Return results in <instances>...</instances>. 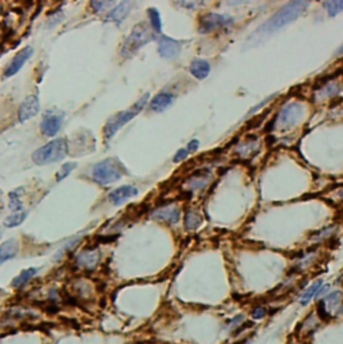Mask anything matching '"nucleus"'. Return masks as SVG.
Here are the masks:
<instances>
[{"mask_svg":"<svg viewBox=\"0 0 343 344\" xmlns=\"http://www.w3.org/2000/svg\"><path fill=\"white\" fill-rule=\"evenodd\" d=\"M99 260H101V253L97 249H85L82 250L77 257V263L81 265L82 268L86 269H94L98 265Z\"/></svg>","mask_w":343,"mask_h":344,"instance_id":"obj_14","label":"nucleus"},{"mask_svg":"<svg viewBox=\"0 0 343 344\" xmlns=\"http://www.w3.org/2000/svg\"><path fill=\"white\" fill-rule=\"evenodd\" d=\"M232 25H234V19L228 16V15L208 14L200 19L198 31L201 32V34H209V32L216 31L219 28L230 27Z\"/></svg>","mask_w":343,"mask_h":344,"instance_id":"obj_6","label":"nucleus"},{"mask_svg":"<svg viewBox=\"0 0 343 344\" xmlns=\"http://www.w3.org/2000/svg\"><path fill=\"white\" fill-rule=\"evenodd\" d=\"M198 145H200V142H198L197 140L191 141V144L188 145V148H187L188 151H189V153H195V151L198 149Z\"/></svg>","mask_w":343,"mask_h":344,"instance_id":"obj_33","label":"nucleus"},{"mask_svg":"<svg viewBox=\"0 0 343 344\" xmlns=\"http://www.w3.org/2000/svg\"><path fill=\"white\" fill-rule=\"evenodd\" d=\"M322 300L325 302L326 307L329 309V312L333 308H336L340 303H343L342 293H340V292H333V293H330L329 296H326V297L322 299Z\"/></svg>","mask_w":343,"mask_h":344,"instance_id":"obj_24","label":"nucleus"},{"mask_svg":"<svg viewBox=\"0 0 343 344\" xmlns=\"http://www.w3.org/2000/svg\"><path fill=\"white\" fill-rule=\"evenodd\" d=\"M34 54V50L32 47H25V49H21L16 55L14 56V59L11 60V63L6 67V70H4V78H10L12 75H15L16 73L20 71V68L26 64V62L30 59V56Z\"/></svg>","mask_w":343,"mask_h":344,"instance_id":"obj_11","label":"nucleus"},{"mask_svg":"<svg viewBox=\"0 0 343 344\" xmlns=\"http://www.w3.org/2000/svg\"><path fill=\"white\" fill-rule=\"evenodd\" d=\"M19 250V245L16 240H8L4 241L0 245V263L4 264L7 260H11L16 256V253Z\"/></svg>","mask_w":343,"mask_h":344,"instance_id":"obj_17","label":"nucleus"},{"mask_svg":"<svg viewBox=\"0 0 343 344\" xmlns=\"http://www.w3.org/2000/svg\"><path fill=\"white\" fill-rule=\"evenodd\" d=\"M323 7L327 10L330 16H335L343 11V2H325Z\"/></svg>","mask_w":343,"mask_h":344,"instance_id":"obj_26","label":"nucleus"},{"mask_svg":"<svg viewBox=\"0 0 343 344\" xmlns=\"http://www.w3.org/2000/svg\"><path fill=\"white\" fill-rule=\"evenodd\" d=\"M74 169H77V164H74V162H67V164L62 165V168H60L57 173V181H58V182H60L62 179H64L66 177L70 176V173L73 172Z\"/></svg>","mask_w":343,"mask_h":344,"instance_id":"obj_27","label":"nucleus"},{"mask_svg":"<svg viewBox=\"0 0 343 344\" xmlns=\"http://www.w3.org/2000/svg\"><path fill=\"white\" fill-rule=\"evenodd\" d=\"M173 103H174V95L172 94V93L163 91L158 93V94L152 99V102H150V109H152L153 111L161 112L164 111V110H167L168 107H170Z\"/></svg>","mask_w":343,"mask_h":344,"instance_id":"obj_15","label":"nucleus"},{"mask_svg":"<svg viewBox=\"0 0 343 344\" xmlns=\"http://www.w3.org/2000/svg\"><path fill=\"white\" fill-rule=\"evenodd\" d=\"M111 3H114V2H109V3H106V2H92V8L96 11V12H99L102 8L107 7V6Z\"/></svg>","mask_w":343,"mask_h":344,"instance_id":"obj_31","label":"nucleus"},{"mask_svg":"<svg viewBox=\"0 0 343 344\" xmlns=\"http://www.w3.org/2000/svg\"><path fill=\"white\" fill-rule=\"evenodd\" d=\"M184 222H185V228H187L188 231H195V229H197L198 226L201 225V222H202L201 214L196 211L187 212V213H185Z\"/></svg>","mask_w":343,"mask_h":344,"instance_id":"obj_21","label":"nucleus"},{"mask_svg":"<svg viewBox=\"0 0 343 344\" xmlns=\"http://www.w3.org/2000/svg\"><path fill=\"white\" fill-rule=\"evenodd\" d=\"M138 194V189L134 185H124L120 186L117 189H114L111 193L109 194V201L116 207H120L124 202L134 197Z\"/></svg>","mask_w":343,"mask_h":344,"instance_id":"obj_13","label":"nucleus"},{"mask_svg":"<svg viewBox=\"0 0 343 344\" xmlns=\"http://www.w3.org/2000/svg\"><path fill=\"white\" fill-rule=\"evenodd\" d=\"M64 19V14L62 12V11H58V12H55L54 15H51L49 19H47L46 21V27L47 28H51V27H55L57 25H59L60 21L63 20Z\"/></svg>","mask_w":343,"mask_h":344,"instance_id":"obj_29","label":"nucleus"},{"mask_svg":"<svg viewBox=\"0 0 343 344\" xmlns=\"http://www.w3.org/2000/svg\"><path fill=\"white\" fill-rule=\"evenodd\" d=\"M125 169L117 159L107 158L93 168V178L99 185H109L122 178Z\"/></svg>","mask_w":343,"mask_h":344,"instance_id":"obj_5","label":"nucleus"},{"mask_svg":"<svg viewBox=\"0 0 343 344\" xmlns=\"http://www.w3.org/2000/svg\"><path fill=\"white\" fill-rule=\"evenodd\" d=\"M36 273H38V268H29V269L21 270L20 273L12 280V287H14V288H21V287H25L32 278H35Z\"/></svg>","mask_w":343,"mask_h":344,"instance_id":"obj_19","label":"nucleus"},{"mask_svg":"<svg viewBox=\"0 0 343 344\" xmlns=\"http://www.w3.org/2000/svg\"><path fill=\"white\" fill-rule=\"evenodd\" d=\"M62 123H63V116L58 114L54 110H50L44 112L43 121L40 123V130L46 137H54L60 130Z\"/></svg>","mask_w":343,"mask_h":344,"instance_id":"obj_8","label":"nucleus"},{"mask_svg":"<svg viewBox=\"0 0 343 344\" xmlns=\"http://www.w3.org/2000/svg\"><path fill=\"white\" fill-rule=\"evenodd\" d=\"M68 145L64 138H55L42 148L36 149L32 153V161L36 165H49L54 162H59L67 155Z\"/></svg>","mask_w":343,"mask_h":344,"instance_id":"obj_2","label":"nucleus"},{"mask_svg":"<svg viewBox=\"0 0 343 344\" xmlns=\"http://www.w3.org/2000/svg\"><path fill=\"white\" fill-rule=\"evenodd\" d=\"M149 19H150V26L156 32H161L163 28V21H161V16H159L158 11L156 8H149L148 10Z\"/></svg>","mask_w":343,"mask_h":344,"instance_id":"obj_25","label":"nucleus"},{"mask_svg":"<svg viewBox=\"0 0 343 344\" xmlns=\"http://www.w3.org/2000/svg\"><path fill=\"white\" fill-rule=\"evenodd\" d=\"M189 71H191V74L198 79V81H202V79H205L211 73V64H209L208 60L205 59H196L193 60L189 66Z\"/></svg>","mask_w":343,"mask_h":344,"instance_id":"obj_16","label":"nucleus"},{"mask_svg":"<svg viewBox=\"0 0 343 344\" xmlns=\"http://www.w3.org/2000/svg\"><path fill=\"white\" fill-rule=\"evenodd\" d=\"M25 189H16L10 193V209L15 213H20L23 211V204L20 201V194H23Z\"/></svg>","mask_w":343,"mask_h":344,"instance_id":"obj_22","label":"nucleus"},{"mask_svg":"<svg viewBox=\"0 0 343 344\" xmlns=\"http://www.w3.org/2000/svg\"><path fill=\"white\" fill-rule=\"evenodd\" d=\"M40 110V105H39V99L36 95H29V97H26V99L23 102L20 103L19 106V111H18V118L20 122H26V121H29L30 118L32 117H35Z\"/></svg>","mask_w":343,"mask_h":344,"instance_id":"obj_10","label":"nucleus"},{"mask_svg":"<svg viewBox=\"0 0 343 344\" xmlns=\"http://www.w3.org/2000/svg\"><path fill=\"white\" fill-rule=\"evenodd\" d=\"M182 44L176 39L167 35H161L158 39V54L165 59H176L181 54Z\"/></svg>","mask_w":343,"mask_h":344,"instance_id":"obj_9","label":"nucleus"},{"mask_svg":"<svg viewBox=\"0 0 343 344\" xmlns=\"http://www.w3.org/2000/svg\"><path fill=\"white\" fill-rule=\"evenodd\" d=\"M188 154H189V151H188V149H180V150L177 151V154L174 155L173 161H174V162H180V161H182V159L187 158Z\"/></svg>","mask_w":343,"mask_h":344,"instance_id":"obj_32","label":"nucleus"},{"mask_svg":"<svg viewBox=\"0 0 343 344\" xmlns=\"http://www.w3.org/2000/svg\"><path fill=\"white\" fill-rule=\"evenodd\" d=\"M323 285V281L322 280H318L315 281L314 284L311 285V287H308L306 291H304L303 295L301 296V299H299V302H301L302 306H307L308 303L311 302L312 299L315 297V296L318 295V292L321 291V288H322Z\"/></svg>","mask_w":343,"mask_h":344,"instance_id":"obj_20","label":"nucleus"},{"mask_svg":"<svg viewBox=\"0 0 343 344\" xmlns=\"http://www.w3.org/2000/svg\"><path fill=\"white\" fill-rule=\"evenodd\" d=\"M153 220L157 221L168 222V224H177L181 218V212L176 205H168V207L158 208L157 211L152 213Z\"/></svg>","mask_w":343,"mask_h":344,"instance_id":"obj_12","label":"nucleus"},{"mask_svg":"<svg viewBox=\"0 0 343 344\" xmlns=\"http://www.w3.org/2000/svg\"><path fill=\"white\" fill-rule=\"evenodd\" d=\"M336 54H338V55H342V54H343V43H342V46H340L339 49H338Z\"/></svg>","mask_w":343,"mask_h":344,"instance_id":"obj_34","label":"nucleus"},{"mask_svg":"<svg viewBox=\"0 0 343 344\" xmlns=\"http://www.w3.org/2000/svg\"><path fill=\"white\" fill-rule=\"evenodd\" d=\"M133 6H134L133 3H129V2H122V3L118 4L117 7L114 8V10L110 11L109 15L106 16V20H113V21L120 23L122 19H125L126 16H128V14L130 12L131 8H133Z\"/></svg>","mask_w":343,"mask_h":344,"instance_id":"obj_18","label":"nucleus"},{"mask_svg":"<svg viewBox=\"0 0 343 344\" xmlns=\"http://www.w3.org/2000/svg\"><path fill=\"white\" fill-rule=\"evenodd\" d=\"M339 194H340V196H342V197H343V190H342V192H340V193H339Z\"/></svg>","mask_w":343,"mask_h":344,"instance_id":"obj_35","label":"nucleus"},{"mask_svg":"<svg viewBox=\"0 0 343 344\" xmlns=\"http://www.w3.org/2000/svg\"><path fill=\"white\" fill-rule=\"evenodd\" d=\"M308 6H310V2H291V3L286 4L283 8H280L273 16H271L265 21L264 25L256 28L249 36V39L245 42V44L248 43V44L256 46L260 42L265 40L269 35H272L273 32L283 28L284 26L290 25L291 21L296 20L304 11L307 10Z\"/></svg>","mask_w":343,"mask_h":344,"instance_id":"obj_1","label":"nucleus"},{"mask_svg":"<svg viewBox=\"0 0 343 344\" xmlns=\"http://www.w3.org/2000/svg\"><path fill=\"white\" fill-rule=\"evenodd\" d=\"M303 114L304 109L301 103H290V105H287L286 107L279 112L276 122H278V125H279L280 127H283V129L292 127L302 120Z\"/></svg>","mask_w":343,"mask_h":344,"instance_id":"obj_7","label":"nucleus"},{"mask_svg":"<svg viewBox=\"0 0 343 344\" xmlns=\"http://www.w3.org/2000/svg\"><path fill=\"white\" fill-rule=\"evenodd\" d=\"M342 309H343V303H342Z\"/></svg>","mask_w":343,"mask_h":344,"instance_id":"obj_36","label":"nucleus"},{"mask_svg":"<svg viewBox=\"0 0 343 344\" xmlns=\"http://www.w3.org/2000/svg\"><path fill=\"white\" fill-rule=\"evenodd\" d=\"M26 217H27V213L26 212H20V213H15L8 216L6 220H4V226H7V228H15V226H18L20 225L21 222L25 221Z\"/></svg>","mask_w":343,"mask_h":344,"instance_id":"obj_23","label":"nucleus"},{"mask_svg":"<svg viewBox=\"0 0 343 344\" xmlns=\"http://www.w3.org/2000/svg\"><path fill=\"white\" fill-rule=\"evenodd\" d=\"M154 39H156L154 32L150 31V27L146 23H144V21L138 23L133 27L130 34L125 38L121 53L125 58H130L131 55H134L137 53L138 50L142 49L145 44H148L149 42H152Z\"/></svg>","mask_w":343,"mask_h":344,"instance_id":"obj_3","label":"nucleus"},{"mask_svg":"<svg viewBox=\"0 0 343 344\" xmlns=\"http://www.w3.org/2000/svg\"><path fill=\"white\" fill-rule=\"evenodd\" d=\"M149 97H150L149 93H146V94L138 99L137 102L131 106V107H129L128 110H125V111L120 112V114H117L116 117H113V118L106 123V126L103 127V135H105V140L113 138L114 134L117 133L121 127L125 126L128 122H130V121L137 116L138 112L142 111V109L145 107L146 102H148Z\"/></svg>","mask_w":343,"mask_h":344,"instance_id":"obj_4","label":"nucleus"},{"mask_svg":"<svg viewBox=\"0 0 343 344\" xmlns=\"http://www.w3.org/2000/svg\"><path fill=\"white\" fill-rule=\"evenodd\" d=\"M267 315V309L264 307H258V308L254 309V312H252V317L255 320H260Z\"/></svg>","mask_w":343,"mask_h":344,"instance_id":"obj_30","label":"nucleus"},{"mask_svg":"<svg viewBox=\"0 0 343 344\" xmlns=\"http://www.w3.org/2000/svg\"><path fill=\"white\" fill-rule=\"evenodd\" d=\"M316 313H318L319 319L323 320V322H330L331 320V313L329 312V309H327V307H326L325 302L323 300H321V302L318 303V307H316Z\"/></svg>","mask_w":343,"mask_h":344,"instance_id":"obj_28","label":"nucleus"}]
</instances>
